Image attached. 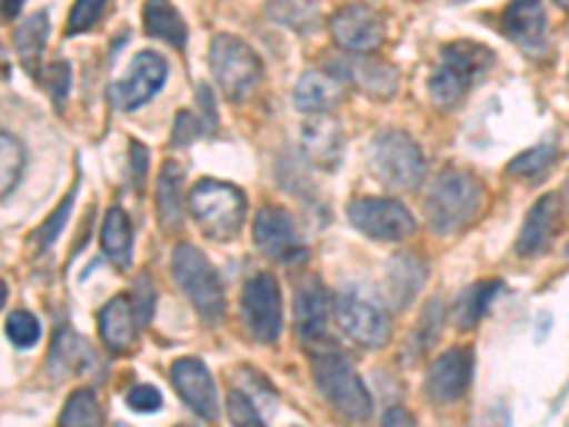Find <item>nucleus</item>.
Wrapping results in <instances>:
<instances>
[{
    "instance_id": "1",
    "label": "nucleus",
    "mask_w": 569,
    "mask_h": 427,
    "mask_svg": "<svg viewBox=\"0 0 569 427\" xmlns=\"http://www.w3.org/2000/svg\"><path fill=\"white\" fill-rule=\"evenodd\" d=\"M492 60L496 54L476 40H453V43L441 46L439 66L427 80V91H430L433 103L441 109H453L490 71Z\"/></svg>"
},
{
    "instance_id": "2",
    "label": "nucleus",
    "mask_w": 569,
    "mask_h": 427,
    "mask_svg": "<svg viewBox=\"0 0 569 427\" xmlns=\"http://www.w3.org/2000/svg\"><path fill=\"white\" fill-rule=\"evenodd\" d=\"M485 188L470 171L447 169L436 177L427 197V220L436 234H459L481 211Z\"/></svg>"
},
{
    "instance_id": "3",
    "label": "nucleus",
    "mask_w": 569,
    "mask_h": 427,
    "mask_svg": "<svg viewBox=\"0 0 569 427\" xmlns=\"http://www.w3.org/2000/svg\"><path fill=\"white\" fill-rule=\"evenodd\" d=\"M313 383L330 408L350 425H362L373 414V399H370L368 388L353 370V365L337 350L313 356Z\"/></svg>"
},
{
    "instance_id": "4",
    "label": "nucleus",
    "mask_w": 569,
    "mask_h": 427,
    "mask_svg": "<svg viewBox=\"0 0 569 427\" xmlns=\"http://www.w3.org/2000/svg\"><path fill=\"white\" fill-rule=\"evenodd\" d=\"M171 274L188 302L194 305L202 322L220 325L226 319V291H222L220 274L200 248L191 242H180L171 254Z\"/></svg>"
},
{
    "instance_id": "5",
    "label": "nucleus",
    "mask_w": 569,
    "mask_h": 427,
    "mask_svg": "<svg viewBox=\"0 0 569 427\" xmlns=\"http://www.w3.org/2000/svg\"><path fill=\"white\" fill-rule=\"evenodd\" d=\"M246 195L231 182L200 180L188 195V211L208 240L226 242L240 234L246 222Z\"/></svg>"
},
{
    "instance_id": "6",
    "label": "nucleus",
    "mask_w": 569,
    "mask_h": 427,
    "mask_svg": "<svg viewBox=\"0 0 569 427\" xmlns=\"http://www.w3.org/2000/svg\"><path fill=\"white\" fill-rule=\"evenodd\" d=\"M368 169L390 188H416L425 177L427 160L419 142L399 129H385L370 137Z\"/></svg>"
},
{
    "instance_id": "7",
    "label": "nucleus",
    "mask_w": 569,
    "mask_h": 427,
    "mask_svg": "<svg viewBox=\"0 0 569 427\" xmlns=\"http://www.w3.org/2000/svg\"><path fill=\"white\" fill-rule=\"evenodd\" d=\"M217 86L231 103H242L259 89L266 78V66L259 60L246 40L233 38V34H217L211 40V54H208Z\"/></svg>"
},
{
    "instance_id": "8",
    "label": "nucleus",
    "mask_w": 569,
    "mask_h": 427,
    "mask_svg": "<svg viewBox=\"0 0 569 427\" xmlns=\"http://www.w3.org/2000/svg\"><path fill=\"white\" fill-rule=\"evenodd\" d=\"M348 220L376 242H401L416 234L413 214L393 197H353L348 202Z\"/></svg>"
},
{
    "instance_id": "9",
    "label": "nucleus",
    "mask_w": 569,
    "mask_h": 427,
    "mask_svg": "<svg viewBox=\"0 0 569 427\" xmlns=\"http://www.w3.org/2000/svg\"><path fill=\"white\" fill-rule=\"evenodd\" d=\"M242 322L257 342H277L282 334V291L273 274H253L242 288Z\"/></svg>"
},
{
    "instance_id": "10",
    "label": "nucleus",
    "mask_w": 569,
    "mask_h": 427,
    "mask_svg": "<svg viewBox=\"0 0 569 427\" xmlns=\"http://www.w3.org/2000/svg\"><path fill=\"white\" fill-rule=\"evenodd\" d=\"M333 314H337L339 328L348 334L353 342L365 348H382L390 339L388 314L368 297L356 291H342L333 299Z\"/></svg>"
},
{
    "instance_id": "11",
    "label": "nucleus",
    "mask_w": 569,
    "mask_h": 427,
    "mask_svg": "<svg viewBox=\"0 0 569 427\" xmlns=\"http://www.w3.org/2000/svg\"><path fill=\"white\" fill-rule=\"evenodd\" d=\"M330 32L342 49L353 54H368L385 43V14L365 3H348L330 18Z\"/></svg>"
},
{
    "instance_id": "12",
    "label": "nucleus",
    "mask_w": 569,
    "mask_h": 427,
    "mask_svg": "<svg viewBox=\"0 0 569 427\" xmlns=\"http://www.w3.org/2000/svg\"><path fill=\"white\" fill-rule=\"evenodd\" d=\"M169 78V63L166 58L157 52H140L131 58L129 71H126L123 80H117L111 86V95H114V103L123 111H134L140 106L149 103L157 91L162 89Z\"/></svg>"
},
{
    "instance_id": "13",
    "label": "nucleus",
    "mask_w": 569,
    "mask_h": 427,
    "mask_svg": "<svg viewBox=\"0 0 569 427\" xmlns=\"http://www.w3.org/2000/svg\"><path fill=\"white\" fill-rule=\"evenodd\" d=\"M171 383H174L180 399L200 419H220V390H217V383H213V376L206 368V363H200L194 356H182V359H177L171 365Z\"/></svg>"
},
{
    "instance_id": "14",
    "label": "nucleus",
    "mask_w": 569,
    "mask_h": 427,
    "mask_svg": "<svg viewBox=\"0 0 569 427\" xmlns=\"http://www.w3.org/2000/svg\"><path fill=\"white\" fill-rule=\"evenodd\" d=\"M253 242L268 259H277V262H291L302 254L293 217L279 206L259 208L253 217Z\"/></svg>"
},
{
    "instance_id": "15",
    "label": "nucleus",
    "mask_w": 569,
    "mask_h": 427,
    "mask_svg": "<svg viewBox=\"0 0 569 427\" xmlns=\"http://www.w3.org/2000/svg\"><path fill=\"white\" fill-rule=\"evenodd\" d=\"M472 383V350L450 348L427 370V396L436 405H453L467 394Z\"/></svg>"
},
{
    "instance_id": "16",
    "label": "nucleus",
    "mask_w": 569,
    "mask_h": 427,
    "mask_svg": "<svg viewBox=\"0 0 569 427\" xmlns=\"http://www.w3.org/2000/svg\"><path fill=\"white\" fill-rule=\"evenodd\" d=\"M330 325V297L317 279H308L293 297V328L305 345L322 342Z\"/></svg>"
},
{
    "instance_id": "17",
    "label": "nucleus",
    "mask_w": 569,
    "mask_h": 427,
    "mask_svg": "<svg viewBox=\"0 0 569 427\" xmlns=\"http://www.w3.org/2000/svg\"><path fill=\"white\" fill-rule=\"evenodd\" d=\"M505 34L516 46H521L527 54H541L547 46V14L536 0H518L510 3L501 14Z\"/></svg>"
},
{
    "instance_id": "18",
    "label": "nucleus",
    "mask_w": 569,
    "mask_h": 427,
    "mask_svg": "<svg viewBox=\"0 0 569 427\" xmlns=\"http://www.w3.org/2000/svg\"><path fill=\"white\" fill-rule=\"evenodd\" d=\"M556 220H558V197L543 195L541 200L532 206V211L527 214L525 228H521V234H518L516 251L521 254V257H538L543 248L550 246Z\"/></svg>"
},
{
    "instance_id": "19",
    "label": "nucleus",
    "mask_w": 569,
    "mask_h": 427,
    "mask_svg": "<svg viewBox=\"0 0 569 427\" xmlns=\"http://www.w3.org/2000/svg\"><path fill=\"white\" fill-rule=\"evenodd\" d=\"M342 100V86L333 75H325V71H305L302 78L297 80V89H293V103L305 115H325L333 106H339Z\"/></svg>"
},
{
    "instance_id": "20",
    "label": "nucleus",
    "mask_w": 569,
    "mask_h": 427,
    "mask_svg": "<svg viewBox=\"0 0 569 427\" xmlns=\"http://www.w3.org/2000/svg\"><path fill=\"white\" fill-rule=\"evenodd\" d=\"M137 317L131 308L129 297H114L103 311H100V337H103L106 348L120 354L129 350L137 339Z\"/></svg>"
},
{
    "instance_id": "21",
    "label": "nucleus",
    "mask_w": 569,
    "mask_h": 427,
    "mask_svg": "<svg viewBox=\"0 0 569 427\" xmlns=\"http://www.w3.org/2000/svg\"><path fill=\"white\" fill-rule=\"evenodd\" d=\"M182 175L180 162L171 160L157 177V220L166 234L182 226Z\"/></svg>"
},
{
    "instance_id": "22",
    "label": "nucleus",
    "mask_w": 569,
    "mask_h": 427,
    "mask_svg": "<svg viewBox=\"0 0 569 427\" xmlns=\"http://www.w3.org/2000/svg\"><path fill=\"white\" fill-rule=\"evenodd\" d=\"M46 40H49V14L34 12L29 14L18 29H14V49L29 75H38L40 60L46 52Z\"/></svg>"
},
{
    "instance_id": "23",
    "label": "nucleus",
    "mask_w": 569,
    "mask_h": 427,
    "mask_svg": "<svg viewBox=\"0 0 569 427\" xmlns=\"http://www.w3.org/2000/svg\"><path fill=\"white\" fill-rule=\"evenodd\" d=\"M345 71H348V78L356 80V83L362 86L365 91L370 95H382V98H390L399 86V75L390 63L385 60H370V58H356L342 63Z\"/></svg>"
},
{
    "instance_id": "24",
    "label": "nucleus",
    "mask_w": 569,
    "mask_h": 427,
    "mask_svg": "<svg viewBox=\"0 0 569 427\" xmlns=\"http://www.w3.org/2000/svg\"><path fill=\"white\" fill-rule=\"evenodd\" d=\"M498 291H501V282H498V279H485V282H472L470 288H465V291L459 294V299H456V325H459L461 330L479 325Z\"/></svg>"
},
{
    "instance_id": "25",
    "label": "nucleus",
    "mask_w": 569,
    "mask_h": 427,
    "mask_svg": "<svg viewBox=\"0 0 569 427\" xmlns=\"http://www.w3.org/2000/svg\"><path fill=\"white\" fill-rule=\"evenodd\" d=\"M305 149L319 166L337 169L339 157H342V135H339L337 123H330L328 117L311 120L305 126Z\"/></svg>"
},
{
    "instance_id": "26",
    "label": "nucleus",
    "mask_w": 569,
    "mask_h": 427,
    "mask_svg": "<svg viewBox=\"0 0 569 427\" xmlns=\"http://www.w3.org/2000/svg\"><path fill=\"white\" fill-rule=\"evenodd\" d=\"M142 23H146V32L154 34V38L166 40V43L182 49L188 38L186 20L180 18L174 7L162 3V0H154V3H146L142 7Z\"/></svg>"
},
{
    "instance_id": "27",
    "label": "nucleus",
    "mask_w": 569,
    "mask_h": 427,
    "mask_svg": "<svg viewBox=\"0 0 569 427\" xmlns=\"http://www.w3.org/2000/svg\"><path fill=\"white\" fill-rule=\"evenodd\" d=\"M100 242H103L106 257L117 268L131 266V222L123 208H109L103 220V231H100Z\"/></svg>"
},
{
    "instance_id": "28",
    "label": "nucleus",
    "mask_w": 569,
    "mask_h": 427,
    "mask_svg": "<svg viewBox=\"0 0 569 427\" xmlns=\"http://www.w3.org/2000/svg\"><path fill=\"white\" fill-rule=\"evenodd\" d=\"M60 427H100L103 425V410L98 405V396L91 390L80 388L66 399L63 414H60Z\"/></svg>"
},
{
    "instance_id": "29",
    "label": "nucleus",
    "mask_w": 569,
    "mask_h": 427,
    "mask_svg": "<svg viewBox=\"0 0 569 427\" xmlns=\"http://www.w3.org/2000/svg\"><path fill=\"white\" fill-rule=\"evenodd\" d=\"M556 157V146H547V142H543V146H536V149L521 151V155L510 162V169L507 171L516 177H527V180H541V177L552 169Z\"/></svg>"
},
{
    "instance_id": "30",
    "label": "nucleus",
    "mask_w": 569,
    "mask_h": 427,
    "mask_svg": "<svg viewBox=\"0 0 569 427\" xmlns=\"http://www.w3.org/2000/svg\"><path fill=\"white\" fill-rule=\"evenodd\" d=\"M0 155H3V166H0V175H3V200L14 191L20 175H23V166H27V151L20 146L18 137H12L9 131L0 135Z\"/></svg>"
},
{
    "instance_id": "31",
    "label": "nucleus",
    "mask_w": 569,
    "mask_h": 427,
    "mask_svg": "<svg viewBox=\"0 0 569 427\" xmlns=\"http://www.w3.org/2000/svg\"><path fill=\"white\" fill-rule=\"evenodd\" d=\"M7 337L18 348H32L40 339V322L34 314L29 311H12L7 317Z\"/></svg>"
},
{
    "instance_id": "32",
    "label": "nucleus",
    "mask_w": 569,
    "mask_h": 427,
    "mask_svg": "<svg viewBox=\"0 0 569 427\" xmlns=\"http://www.w3.org/2000/svg\"><path fill=\"white\" fill-rule=\"evenodd\" d=\"M390 291H393L396 297V305H408L410 294L408 288H405V282H408V277H425V266L421 262H416V259L410 257H401V259H393V266H390Z\"/></svg>"
},
{
    "instance_id": "33",
    "label": "nucleus",
    "mask_w": 569,
    "mask_h": 427,
    "mask_svg": "<svg viewBox=\"0 0 569 427\" xmlns=\"http://www.w3.org/2000/svg\"><path fill=\"white\" fill-rule=\"evenodd\" d=\"M228 416H231L233 427H268L259 416L257 405L248 399L246 390H231L228 394Z\"/></svg>"
},
{
    "instance_id": "34",
    "label": "nucleus",
    "mask_w": 569,
    "mask_h": 427,
    "mask_svg": "<svg viewBox=\"0 0 569 427\" xmlns=\"http://www.w3.org/2000/svg\"><path fill=\"white\" fill-rule=\"evenodd\" d=\"M106 3L103 0H78L69 12V23H66V34H80L91 29L103 18Z\"/></svg>"
},
{
    "instance_id": "35",
    "label": "nucleus",
    "mask_w": 569,
    "mask_h": 427,
    "mask_svg": "<svg viewBox=\"0 0 569 427\" xmlns=\"http://www.w3.org/2000/svg\"><path fill=\"white\" fill-rule=\"evenodd\" d=\"M273 18H279L282 23L288 27L299 29V32H311L313 23L319 20V9L313 7H305V3H284V7H271Z\"/></svg>"
},
{
    "instance_id": "36",
    "label": "nucleus",
    "mask_w": 569,
    "mask_h": 427,
    "mask_svg": "<svg viewBox=\"0 0 569 427\" xmlns=\"http://www.w3.org/2000/svg\"><path fill=\"white\" fill-rule=\"evenodd\" d=\"M206 131L208 126L200 123V117L191 115V111H180V115H177L171 140H174V146H191V142H194L200 135H206Z\"/></svg>"
},
{
    "instance_id": "37",
    "label": "nucleus",
    "mask_w": 569,
    "mask_h": 427,
    "mask_svg": "<svg viewBox=\"0 0 569 427\" xmlns=\"http://www.w3.org/2000/svg\"><path fill=\"white\" fill-rule=\"evenodd\" d=\"M129 408L140 410V414H154L162 408V394L154 385H137L129 390Z\"/></svg>"
},
{
    "instance_id": "38",
    "label": "nucleus",
    "mask_w": 569,
    "mask_h": 427,
    "mask_svg": "<svg viewBox=\"0 0 569 427\" xmlns=\"http://www.w3.org/2000/svg\"><path fill=\"white\" fill-rule=\"evenodd\" d=\"M71 202H74V195H69V197H66V200L60 202V208H58V211H54L52 217H49V220L43 222V228H40V242H43V246H52V242L58 240V234L63 231L66 220H69V214H71Z\"/></svg>"
},
{
    "instance_id": "39",
    "label": "nucleus",
    "mask_w": 569,
    "mask_h": 427,
    "mask_svg": "<svg viewBox=\"0 0 569 427\" xmlns=\"http://www.w3.org/2000/svg\"><path fill=\"white\" fill-rule=\"evenodd\" d=\"M69 80H71V71H69V63H58L52 69V98L54 103L63 106L66 95H69Z\"/></svg>"
},
{
    "instance_id": "40",
    "label": "nucleus",
    "mask_w": 569,
    "mask_h": 427,
    "mask_svg": "<svg viewBox=\"0 0 569 427\" xmlns=\"http://www.w3.org/2000/svg\"><path fill=\"white\" fill-rule=\"evenodd\" d=\"M382 427H416V419L408 408H388V414L382 416Z\"/></svg>"
},
{
    "instance_id": "41",
    "label": "nucleus",
    "mask_w": 569,
    "mask_h": 427,
    "mask_svg": "<svg viewBox=\"0 0 569 427\" xmlns=\"http://www.w3.org/2000/svg\"><path fill=\"white\" fill-rule=\"evenodd\" d=\"M131 166H134L137 182H142V171H146V162H149V151L142 149L140 142H131Z\"/></svg>"
},
{
    "instance_id": "42",
    "label": "nucleus",
    "mask_w": 569,
    "mask_h": 427,
    "mask_svg": "<svg viewBox=\"0 0 569 427\" xmlns=\"http://www.w3.org/2000/svg\"><path fill=\"white\" fill-rule=\"evenodd\" d=\"M20 3H7V18H12V14H18Z\"/></svg>"
},
{
    "instance_id": "43",
    "label": "nucleus",
    "mask_w": 569,
    "mask_h": 427,
    "mask_svg": "<svg viewBox=\"0 0 569 427\" xmlns=\"http://www.w3.org/2000/svg\"><path fill=\"white\" fill-rule=\"evenodd\" d=\"M563 197H567V202H569V177H567V182H563Z\"/></svg>"
},
{
    "instance_id": "44",
    "label": "nucleus",
    "mask_w": 569,
    "mask_h": 427,
    "mask_svg": "<svg viewBox=\"0 0 569 427\" xmlns=\"http://www.w3.org/2000/svg\"><path fill=\"white\" fill-rule=\"evenodd\" d=\"M114 427H129V425H123V421H117V425Z\"/></svg>"
},
{
    "instance_id": "45",
    "label": "nucleus",
    "mask_w": 569,
    "mask_h": 427,
    "mask_svg": "<svg viewBox=\"0 0 569 427\" xmlns=\"http://www.w3.org/2000/svg\"><path fill=\"white\" fill-rule=\"evenodd\" d=\"M180 427H188V425H180Z\"/></svg>"
},
{
    "instance_id": "46",
    "label": "nucleus",
    "mask_w": 569,
    "mask_h": 427,
    "mask_svg": "<svg viewBox=\"0 0 569 427\" xmlns=\"http://www.w3.org/2000/svg\"><path fill=\"white\" fill-rule=\"evenodd\" d=\"M567 254H569V248H567Z\"/></svg>"
}]
</instances>
